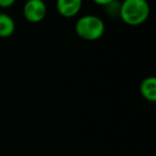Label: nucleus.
<instances>
[{
	"label": "nucleus",
	"instance_id": "1",
	"mask_svg": "<svg viewBox=\"0 0 156 156\" xmlns=\"http://www.w3.org/2000/svg\"><path fill=\"white\" fill-rule=\"evenodd\" d=\"M151 8L147 0H123L119 17L124 24L136 27L142 25L150 16Z\"/></svg>",
	"mask_w": 156,
	"mask_h": 156
},
{
	"label": "nucleus",
	"instance_id": "2",
	"mask_svg": "<svg viewBox=\"0 0 156 156\" xmlns=\"http://www.w3.org/2000/svg\"><path fill=\"white\" fill-rule=\"evenodd\" d=\"M75 33L86 41H96L105 33V24L96 15H83L75 24Z\"/></svg>",
	"mask_w": 156,
	"mask_h": 156
},
{
	"label": "nucleus",
	"instance_id": "3",
	"mask_svg": "<svg viewBox=\"0 0 156 156\" xmlns=\"http://www.w3.org/2000/svg\"><path fill=\"white\" fill-rule=\"evenodd\" d=\"M47 14V5L44 0H27L23 7L25 20L32 24L40 23Z\"/></svg>",
	"mask_w": 156,
	"mask_h": 156
},
{
	"label": "nucleus",
	"instance_id": "4",
	"mask_svg": "<svg viewBox=\"0 0 156 156\" xmlns=\"http://www.w3.org/2000/svg\"><path fill=\"white\" fill-rule=\"evenodd\" d=\"M56 8L62 17H75L83 8V0H56Z\"/></svg>",
	"mask_w": 156,
	"mask_h": 156
},
{
	"label": "nucleus",
	"instance_id": "5",
	"mask_svg": "<svg viewBox=\"0 0 156 156\" xmlns=\"http://www.w3.org/2000/svg\"><path fill=\"white\" fill-rule=\"evenodd\" d=\"M140 93L144 100L151 103L156 102V78L149 76L140 83Z\"/></svg>",
	"mask_w": 156,
	"mask_h": 156
},
{
	"label": "nucleus",
	"instance_id": "6",
	"mask_svg": "<svg viewBox=\"0 0 156 156\" xmlns=\"http://www.w3.org/2000/svg\"><path fill=\"white\" fill-rule=\"evenodd\" d=\"M15 31V22L7 13H0V37H10Z\"/></svg>",
	"mask_w": 156,
	"mask_h": 156
},
{
	"label": "nucleus",
	"instance_id": "7",
	"mask_svg": "<svg viewBox=\"0 0 156 156\" xmlns=\"http://www.w3.org/2000/svg\"><path fill=\"white\" fill-rule=\"evenodd\" d=\"M120 5L121 3H119L117 0L110 2L109 5H105V9H106V12L109 14L110 16H119V13H120Z\"/></svg>",
	"mask_w": 156,
	"mask_h": 156
},
{
	"label": "nucleus",
	"instance_id": "8",
	"mask_svg": "<svg viewBox=\"0 0 156 156\" xmlns=\"http://www.w3.org/2000/svg\"><path fill=\"white\" fill-rule=\"evenodd\" d=\"M15 2L16 0H0V8L8 9V8H11Z\"/></svg>",
	"mask_w": 156,
	"mask_h": 156
},
{
	"label": "nucleus",
	"instance_id": "9",
	"mask_svg": "<svg viewBox=\"0 0 156 156\" xmlns=\"http://www.w3.org/2000/svg\"><path fill=\"white\" fill-rule=\"evenodd\" d=\"M95 5H102V7H105V5H109L110 2H112V1H115V0H92Z\"/></svg>",
	"mask_w": 156,
	"mask_h": 156
},
{
	"label": "nucleus",
	"instance_id": "10",
	"mask_svg": "<svg viewBox=\"0 0 156 156\" xmlns=\"http://www.w3.org/2000/svg\"><path fill=\"white\" fill-rule=\"evenodd\" d=\"M139 156H147V155H139Z\"/></svg>",
	"mask_w": 156,
	"mask_h": 156
}]
</instances>
